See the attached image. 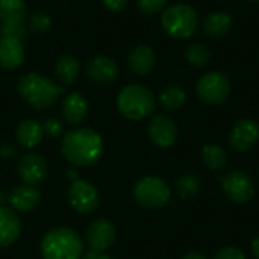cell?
I'll return each instance as SVG.
<instances>
[{
	"instance_id": "15",
	"label": "cell",
	"mask_w": 259,
	"mask_h": 259,
	"mask_svg": "<svg viewBox=\"0 0 259 259\" xmlns=\"http://www.w3.org/2000/svg\"><path fill=\"white\" fill-rule=\"evenodd\" d=\"M24 61V49L21 39L0 35V67L5 70H15Z\"/></svg>"
},
{
	"instance_id": "3",
	"label": "cell",
	"mask_w": 259,
	"mask_h": 259,
	"mask_svg": "<svg viewBox=\"0 0 259 259\" xmlns=\"http://www.w3.org/2000/svg\"><path fill=\"white\" fill-rule=\"evenodd\" d=\"M82 252V238L70 228H53L46 232L41 241V255L44 259H80Z\"/></svg>"
},
{
	"instance_id": "37",
	"label": "cell",
	"mask_w": 259,
	"mask_h": 259,
	"mask_svg": "<svg viewBox=\"0 0 259 259\" xmlns=\"http://www.w3.org/2000/svg\"><path fill=\"white\" fill-rule=\"evenodd\" d=\"M182 259H208L205 255H202V253H199V252H190V253H187L185 256Z\"/></svg>"
},
{
	"instance_id": "11",
	"label": "cell",
	"mask_w": 259,
	"mask_h": 259,
	"mask_svg": "<svg viewBox=\"0 0 259 259\" xmlns=\"http://www.w3.org/2000/svg\"><path fill=\"white\" fill-rule=\"evenodd\" d=\"M17 170L23 184L32 185V187H36L38 184H41L47 176L46 159L36 152L24 153L18 161Z\"/></svg>"
},
{
	"instance_id": "17",
	"label": "cell",
	"mask_w": 259,
	"mask_h": 259,
	"mask_svg": "<svg viewBox=\"0 0 259 259\" xmlns=\"http://www.w3.org/2000/svg\"><path fill=\"white\" fill-rule=\"evenodd\" d=\"M127 64L129 68L138 74V76H147L149 73L153 71L155 64H156V56L155 52L150 46L147 44H138L135 46L127 56Z\"/></svg>"
},
{
	"instance_id": "38",
	"label": "cell",
	"mask_w": 259,
	"mask_h": 259,
	"mask_svg": "<svg viewBox=\"0 0 259 259\" xmlns=\"http://www.w3.org/2000/svg\"><path fill=\"white\" fill-rule=\"evenodd\" d=\"M247 2H253V3H258L259 0H247Z\"/></svg>"
},
{
	"instance_id": "10",
	"label": "cell",
	"mask_w": 259,
	"mask_h": 259,
	"mask_svg": "<svg viewBox=\"0 0 259 259\" xmlns=\"http://www.w3.org/2000/svg\"><path fill=\"white\" fill-rule=\"evenodd\" d=\"M259 140V124L253 118L238 120L229 134V144L235 152H249Z\"/></svg>"
},
{
	"instance_id": "7",
	"label": "cell",
	"mask_w": 259,
	"mask_h": 259,
	"mask_svg": "<svg viewBox=\"0 0 259 259\" xmlns=\"http://www.w3.org/2000/svg\"><path fill=\"white\" fill-rule=\"evenodd\" d=\"M231 80L226 74L220 71H209L203 74L196 83L197 97L205 105H222L231 96Z\"/></svg>"
},
{
	"instance_id": "24",
	"label": "cell",
	"mask_w": 259,
	"mask_h": 259,
	"mask_svg": "<svg viewBox=\"0 0 259 259\" xmlns=\"http://www.w3.org/2000/svg\"><path fill=\"white\" fill-rule=\"evenodd\" d=\"M202 161L211 171H220L228 164V155L219 144H206L202 149Z\"/></svg>"
},
{
	"instance_id": "14",
	"label": "cell",
	"mask_w": 259,
	"mask_h": 259,
	"mask_svg": "<svg viewBox=\"0 0 259 259\" xmlns=\"http://www.w3.org/2000/svg\"><path fill=\"white\" fill-rule=\"evenodd\" d=\"M87 74L90 76L91 80L102 83V85H109L118 79L120 70L117 62L105 55L94 56L88 61L87 64Z\"/></svg>"
},
{
	"instance_id": "25",
	"label": "cell",
	"mask_w": 259,
	"mask_h": 259,
	"mask_svg": "<svg viewBox=\"0 0 259 259\" xmlns=\"http://www.w3.org/2000/svg\"><path fill=\"white\" fill-rule=\"evenodd\" d=\"M187 102V93L179 85H168L159 93V103L167 111H178Z\"/></svg>"
},
{
	"instance_id": "8",
	"label": "cell",
	"mask_w": 259,
	"mask_h": 259,
	"mask_svg": "<svg viewBox=\"0 0 259 259\" xmlns=\"http://www.w3.org/2000/svg\"><path fill=\"white\" fill-rule=\"evenodd\" d=\"M220 181H222L223 193L232 203H237V205L247 203L255 194L252 178L241 170H234L228 173L226 176L220 178Z\"/></svg>"
},
{
	"instance_id": "21",
	"label": "cell",
	"mask_w": 259,
	"mask_h": 259,
	"mask_svg": "<svg viewBox=\"0 0 259 259\" xmlns=\"http://www.w3.org/2000/svg\"><path fill=\"white\" fill-rule=\"evenodd\" d=\"M88 112V102L79 93L68 94L62 102V117L70 124H79Z\"/></svg>"
},
{
	"instance_id": "29",
	"label": "cell",
	"mask_w": 259,
	"mask_h": 259,
	"mask_svg": "<svg viewBox=\"0 0 259 259\" xmlns=\"http://www.w3.org/2000/svg\"><path fill=\"white\" fill-rule=\"evenodd\" d=\"M165 3H167V0H137L140 11L143 14H147V15L158 14L159 11H162Z\"/></svg>"
},
{
	"instance_id": "31",
	"label": "cell",
	"mask_w": 259,
	"mask_h": 259,
	"mask_svg": "<svg viewBox=\"0 0 259 259\" xmlns=\"http://www.w3.org/2000/svg\"><path fill=\"white\" fill-rule=\"evenodd\" d=\"M41 124H42L44 135H47L49 138H58L62 134V123L58 118H53V117L46 118Z\"/></svg>"
},
{
	"instance_id": "30",
	"label": "cell",
	"mask_w": 259,
	"mask_h": 259,
	"mask_svg": "<svg viewBox=\"0 0 259 259\" xmlns=\"http://www.w3.org/2000/svg\"><path fill=\"white\" fill-rule=\"evenodd\" d=\"M0 35H6V36H14L18 39H24L27 36V29L26 26L21 24H2L0 27Z\"/></svg>"
},
{
	"instance_id": "16",
	"label": "cell",
	"mask_w": 259,
	"mask_h": 259,
	"mask_svg": "<svg viewBox=\"0 0 259 259\" xmlns=\"http://www.w3.org/2000/svg\"><path fill=\"white\" fill-rule=\"evenodd\" d=\"M41 202V193L36 187L32 185H17L9 193V205L14 211L29 212L38 206Z\"/></svg>"
},
{
	"instance_id": "9",
	"label": "cell",
	"mask_w": 259,
	"mask_h": 259,
	"mask_svg": "<svg viewBox=\"0 0 259 259\" xmlns=\"http://www.w3.org/2000/svg\"><path fill=\"white\" fill-rule=\"evenodd\" d=\"M68 203L80 214H91L99 208L100 197L96 187L87 181L74 179L67 193Z\"/></svg>"
},
{
	"instance_id": "19",
	"label": "cell",
	"mask_w": 259,
	"mask_h": 259,
	"mask_svg": "<svg viewBox=\"0 0 259 259\" xmlns=\"http://www.w3.org/2000/svg\"><path fill=\"white\" fill-rule=\"evenodd\" d=\"M15 138L17 141L26 147V149H33L36 147L42 138H44V131H42V124L36 120L32 118H26L23 120L15 131Z\"/></svg>"
},
{
	"instance_id": "36",
	"label": "cell",
	"mask_w": 259,
	"mask_h": 259,
	"mask_svg": "<svg viewBox=\"0 0 259 259\" xmlns=\"http://www.w3.org/2000/svg\"><path fill=\"white\" fill-rule=\"evenodd\" d=\"M252 253L255 255V258L259 259V235L252 241Z\"/></svg>"
},
{
	"instance_id": "20",
	"label": "cell",
	"mask_w": 259,
	"mask_h": 259,
	"mask_svg": "<svg viewBox=\"0 0 259 259\" xmlns=\"http://www.w3.org/2000/svg\"><path fill=\"white\" fill-rule=\"evenodd\" d=\"M232 29V17L225 11H214L203 20V32L209 38H223Z\"/></svg>"
},
{
	"instance_id": "28",
	"label": "cell",
	"mask_w": 259,
	"mask_h": 259,
	"mask_svg": "<svg viewBox=\"0 0 259 259\" xmlns=\"http://www.w3.org/2000/svg\"><path fill=\"white\" fill-rule=\"evenodd\" d=\"M52 26V20L47 14L44 12H35L32 17H30V21H29V29L32 32H36V33H44L46 30H49Z\"/></svg>"
},
{
	"instance_id": "27",
	"label": "cell",
	"mask_w": 259,
	"mask_h": 259,
	"mask_svg": "<svg viewBox=\"0 0 259 259\" xmlns=\"http://www.w3.org/2000/svg\"><path fill=\"white\" fill-rule=\"evenodd\" d=\"M211 50L203 42H191L185 49V59L196 68H205L211 61Z\"/></svg>"
},
{
	"instance_id": "12",
	"label": "cell",
	"mask_w": 259,
	"mask_h": 259,
	"mask_svg": "<svg viewBox=\"0 0 259 259\" xmlns=\"http://www.w3.org/2000/svg\"><path fill=\"white\" fill-rule=\"evenodd\" d=\"M147 135L155 146L170 147L178 138V126L168 115H155L147 126Z\"/></svg>"
},
{
	"instance_id": "4",
	"label": "cell",
	"mask_w": 259,
	"mask_h": 259,
	"mask_svg": "<svg viewBox=\"0 0 259 259\" xmlns=\"http://www.w3.org/2000/svg\"><path fill=\"white\" fill-rule=\"evenodd\" d=\"M117 108L127 120L140 121L155 111L156 97L153 91L144 85H127L118 93Z\"/></svg>"
},
{
	"instance_id": "23",
	"label": "cell",
	"mask_w": 259,
	"mask_h": 259,
	"mask_svg": "<svg viewBox=\"0 0 259 259\" xmlns=\"http://www.w3.org/2000/svg\"><path fill=\"white\" fill-rule=\"evenodd\" d=\"M26 17L24 0H0L2 24H21Z\"/></svg>"
},
{
	"instance_id": "1",
	"label": "cell",
	"mask_w": 259,
	"mask_h": 259,
	"mask_svg": "<svg viewBox=\"0 0 259 259\" xmlns=\"http://www.w3.org/2000/svg\"><path fill=\"white\" fill-rule=\"evenodd\" d=\"M61 152L73 165L90 167L100 159L103 153V141L96 131L79 127L64 135Z\"/></svg>"
},
{
	"instance_id": "13",
	"label": "cell",
	"mask_w": 259,
	"mask_h": 259,
	"mask_svg": "<svg viewBox=\"0 0 259 259\" xmlns=\"http://www.w3.org/2000/svg\"><path fill=\"white\" fill-rule=\"evenodd\" d=\"M115 241V228L106 219H97L87 231V243L91 250L105 252Z\"/></svg>"
},
{
	"instance_id": "33",
	"label": "cell",
	"mask_w": 259,
	"mask_h": 259,
	"mask_svg": "<svg viewBox=\"0 0 259 259\" xmlns=\"http://www.w3.org/2000/svg\"><path fill=\"white\" fill-rule=\"evenodd\" d=\"M129 0H103V5L111 12H118L126 8Z\"/></svg>"
},
{
	"instance_id": "22",
	"label": "cell",
	"mask_w": 259,
	"mask_h": 259,
	"mask_svg": "<svg viewBox=\"0 0 259 259\" xmlns=\"http://www.w3.org/2000/svg\"><path fill=\"white\" fill-rule=\"evenodd\" d=\"M79 71H80L79 61L73 55H62L58 58L55 65V73L61 83L71 85L77 79Z\"/></svg>"
},
{
	"instance_id": "6",
	"label": "cell",
	"mask_w": 259,
	"mask_h": 259,
	"mask_svg": "<svg viewBox=\"0 0 259 259\" xmlns=\"http://www.w3.org/2000/svg\"><path fill=\"white\" fill-rule=\"evenodd\" d=\"M135 200L146 209H161L171 197L170 187L165 181L156 176H144L134 187Z\"/></svg>"
},
{
	"instance_id": "5",
	"label": "cell",
	"mask_w": 259,
	"mask_h": 259,
	"mask_svg": "<svg viewBox=\"0 0 259 259\" xmlns=\"http://www.w3.org/2000/svg\"><path fill=\"white\" fill-rule=\"evenodd\" d=\"M162 29L176 39H187L197 30L199 15L188 3H176L168 6L161 15Z\"/></svg>"
},
{
	"instance_id": "2",
	"label": "cell",
	"mask_w": 259,
	"mask_h": 259,
	"mask_svg": "<svg viewBox=\"0 0 259 259\" xmlns=\"http://www.w3.org/2000/svg\"><path fill=\"white\" fill-rule=\"evenodd\" d=\"M17 88H18V94L21 96V99L30 108L38 109V111H42L52 106L58 100L59 94L62 93V88L58 83L33 71L21 76Z\"/></svg>"
},
{
	"instance_id": "18",
	"label": "cell",
	"mask_w": 259,
	"mask_h": 259,
	"mask_svg": "<svg viewBox=\"0 0 259 259\" xmlns=\"http://www.w3.org/2000/svg\"><path fill=\"white\" fill-rule=\"evenodd\" d=\"M21 234V222L12 208L0 206V247H9Z\"/></svg>"
},
{
	"instance_id": "35",
	"label": "cell",
	"mask_w": 259,
	"mask_h": 259,
	"mask_svg": "<svg viewBox=\"0 0 259 259\" xmlns=\"http://www.w3.org/2000/svg\"><path fill=\"white\" fill-rule=\"evenodd\" d=\"M14 155H15L14 146H11V144H3V146L0 147V156H2V158L9 159V158H12Z\"/></svg>"
},
{
	"instance_id": "34",
	"label": "cell",
	"mask_w": 259,
	"mask_h": 259,
	"mask_svg": "<svg viewBox=\"0 0 259 259\" xmlns=\"http://www.w3.org/2000/svg\"><path fill=\"white\" fill-rule=\"evenodd\" d=\"M80 259H112L109 255H106L105 252H97V250H88L85 255H82Z\"/></svg>"
},
{
	"instance_id": "26",
	"label": "cell",
	"mask_w": 259,
	"mask_h": 259,
	"mask_svg": "<svg viewBox=\"0 0 259 259\" xmlns=\"http://www.w3.org/2000/svg\"><path fill=\"white\" fill-rule=\"evenodd\" d=\"M175 187H176L178 196L184 200H188V199H193L199 194L200 179L194 173H184L176 179Z\"/></svg>"
},
{
	"instance_id": "32",
	"label": "cell",
	"mask_w": 259,
	"mask_h": 259,
	"mask_svg": "<svg viewBox=\"0 0 259 259\" xmlns=\"http://www.w3.org/2000/svg\"><path fill=\"white\" fill-rule=\"evenodd\" d=\"M214 259H246V255L243 250H240L238 247H234V246H226V247H222L217 253Z\"/></svg>"
}]
</instances>
